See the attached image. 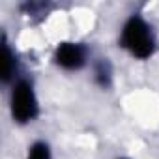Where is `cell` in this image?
<instances>
[{
	"label": "cell",
	"instance_id": "6da1fadb",
	"mask_svg": "<svg viewBox=\"0 0 159 159\" xmlns=\"http://www.w3.org/2000/svg\"><path fill=\"white\" fill-rule=\"evenodd\" d=\"M122 43L125 49H129L139 58H148L153 51V39L150 36V30H148L146 23L139 17H133L125 23L124 34H122Z\"/></svg>",
	"mask_w": 159,
	"mask_h": 159
},
{
	"label": "cell",
	"instance_id": "5b68a950",
	"mask_svg": "<svg viewBox=\"0 0 159 159\" xmlns=\"http://www.w3.org/2000/svg\"><path fill=\"white\" fill-rule=\"evenodd\" d=\"M28 159H49V148H47V144H43V142L34 144L30 148Z\"/></svg>",
	"mask_w": 159,
	"mask_h": 159
},
{
	"label": "cell",
	"instance_id": "7a4b0ae2",
	"mask_svg": "<svg viewBox=\"0 0 159 159\" xmlns=\"http://www.w3.org/2000/svg\"><path fill=\"white\" fill-rule=\"evenodd\" d=\"M11 111H13L15 120L19 122H28L36 116L38 103H36L32 86L28 83H19L15 86V92L11 98Z\"/></svg>",
	"mask_w": 159,
	"mask_h": 159
},
{
	"label": "cell",
	"instance_id": "3957f363",
	"mask_svg": "<svg viewBox=\"0 0 159 159\" xmlns=\"http://www.w3.org/2000/svg\"><path fill=\"white\" fill-rule=\"evenodd\" d=\"M56 62L66 69H79L84 64V51L75 43H62L56 51Z\"/></svg>",
	"mask_w": 159,
	"mask_h": 159
},
{
	"label": "cell",
	"instance_id": "277c9868",
	"mask_svg": "<svg viewBox=\"0 0 159 159\" xmlns=\"http://www.w3.org/2000/svg\"><path fill=\"white\" fill-rule=\"evenodd\" d=\"M11 71H13V56H11L10 49H8V45L4 43L2 45V79L8 81Z\"/></svg>",
	"mask_w": 159,
	"mask_h": 159
}]
</instances>
